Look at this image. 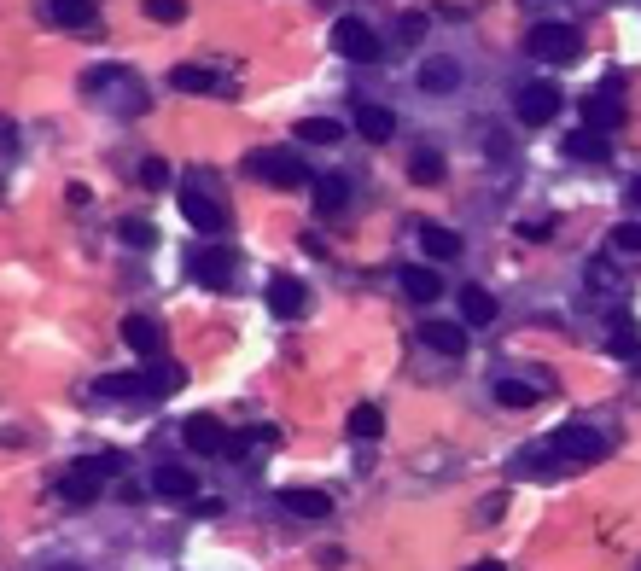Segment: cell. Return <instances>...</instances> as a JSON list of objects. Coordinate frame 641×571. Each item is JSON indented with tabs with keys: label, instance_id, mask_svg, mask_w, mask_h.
<instances>
[{
	"label": "cell",
	"instance_id": "cell-1",
	"mask_svg": "<svg viewBox=\"0 0 641 571\" xmlns=\"http://www.w3.org/2000/svg\"><path fill=\"white\" fill-rule=\"evenodd\" d=\"M117 467H123V455H111V449H105V455H94V461H76V467L59 478V502H94V496H100V484Z\"/></svg>",
	"mask_w": 641,
	"mask_h": 571
},
{
	"label": "cell",
	"instance_id": "cell-2",
	"mask_svg": "<svg viewBox=\"0 0 641 571\" xmlns=\"http://www.w3.org/2000/svg\"><path fill=\"white\" fill-rule=\"evenodd\" d=\"M251 175H263L269 187H309V169L292 146H263V152H251Z\"/></svg>",
	"mask_w": 641,
	"mask_h": 571
},
{
	"label": "cell",
	"instance_id": "cell-3",
	"mask_svg": "<svg viewBox=\"0 0 641 571\" xmlns=\"http://www.w3.org/2000/svg\"><path fill=\"white\" fill-rule=\"evenodd\" d=\"M554 455H560L566 467H589V461L607 455V437L595 432V426H583V420H572V426L554 432Z\"/></svg>",
	"mask_w": 641,
	"mask_h": 571
},
{
	"label": "cell",
	"instance_id": "cell-4",
	"mask_svg": "<svg viewBox=\"0 0 641 571\" xmlns=\"http://www.w3.org/2000/svg\"><path fill=\"white\" fill-rule=\"evenodd\" d=\"M333 53L338 59H356V65H373V59H379V35H373L362 18H338L333 24Z\"/></svg>",
	"mask_w": 641,
	"mask_h": 571
},
{
	"label": "cell",
	"instance_id": "cell-5",
	"mask_svg": "<svg viewBox=\"0 0 641 571\" xmlns=\"http://www.w3.org/2000/svg\"><path fill=\"white\" fill-rule=\"evenodd\" d=\"M531 53L548 59V65H572L577 53H583V41H577L572 24H537L531 30Z\"/></svg>",
	"mask_w": 641,
	"mask_h": 571
},
{
	"label": "cell",
	"instance_id": "cell-6",
	"mask_svg": "<svg viewBox=\"0 0 641 571\" xmlns=\"http://www.w3.org/2000/svg\"><path fill=\"white\" fill-rule=\"evenodd\" d=\"M181 437H187V449H193V455H234V432H228L216 414H193Z\"/></svg>",
	"mask_w": 641,
	"mask_h": 571
},
{
	"label": "cell",
	"instance_id": "cell-7",
	"mask_svg": "<svg viewBox=\"0 0 641 571\" xmlns=\"http://www.w3.org/2000/svg\"><path fill=\"white\" fill-rule=\"evenodd\" d=\"M554 111H560V88L554 82H525L519 88V123L542 129V123H554Z\"/></svg>",
	"mask_w": 641,
	"mask_h": 571
},
{
	"label": "cell",
	"instance_id": "cell-8",
	"mask_svg": "<svg viewBox=\"0 0 641 571\" xmlns=\"http://www.w3.org/2000/svg\"><path fill=\"white\" fill-rule=\"evenodd\" d=\"M356 135H362V140H373V146L397 140V117H391V105H373V100H362V105H356Z\"/></svg>",
	"mask_w": 641,
	"mask_h": 571
},
{
	"label": "cell",
	"instance_id": "cell-9",
	"mask_svg": "<svg viewBox=\"0 0 641 571\" xmlns=\"http://www.w3.org/2000/svg\"><path fill=\"white\" fill-rule=\"evenodd\" d=\"M280 507L298 513V519H327V513H333V496H327V490H309V484H292V490H280Z\"/></svg>",
	"mask_w": 641,
	"mask_h": 571
},
{
	"label": "cell",
	"instance_id": "cell-10",
	"mask_svg": "<svg viewBox=\"0 0 641 571\" xmlns=\"http://www.w3.org/2000/svg\"><path fill=\"white\" fill-rule=\"evenodd\" d=\"M152 496H164V502H193V496H199V478L187 467H158L152 472Z\"/></svg>",
	"mask_w": 641,
	"mask_h": 571
},
{
	"label": "cell",
	"instance_id": "cell-11",
	"mask_svg": "<svg viewBox=\"0 0 641 571\" xmlns=\"http://www.w3.org/2000/svg\"><path fill=\"white\" fill-rule=\"evenodd\" d=\"M181 216H187L199 234H216V228H222V204L210 199V193H199V187H187V193H181Z\"/></svg>",
	"mask_w": 641,
	"mask_h": 571
},
{
	"label": "cell",
	"instance_id": "cell-12",
	"mask_svg": "<svg viewBox=\"0 0 641 571\" xmlns=\"http://www.w3.org/2000/svg\"><path fill=\"white\" fill-rule=\"evenodd\" d=\"M583 123L601 129V135L624 129V100H618V94H589V100H583Z\"/></svg>",
	"mask_w": 641,
	"mask_h": 571
},
{
	"label": "cell",
	"instance_id": "cell-13",
	"mask_svg": "<svg viewBox=\"0 0 641 571\" xmlns=\"http://www.w3.org/2000/svg\"><path fill=\"white\" fill-rule=\"evenodd\" d=\"M47 18H53L59 30H94V24H100L94 0H47Z\"/></svg>",
	"mask_w": 641,
	"mask_h": 571
},
{
	"label": "cell",
	"instance_id": "cell-14",
	"mask_svg": "<svg viewBox=\"0 0 641 571\" xmlns=\"http://www.w3.org/2000/svg\"><path fill=\"white\" fill-rule=\"evenodd\" d=\"M123 344H129L135 356H158V350H164L158 321H152V315H123Z\"/></svg>",
	"mask_w": 641,
	"mask_h": 571
},
{
	"label": "cell",
	"instance_id": "cell-15",
	"mask_svg": "<svg viewBox=\"0 0 641 571\" xmlns=\"http://www.w3.org/2000/svg\"><path fill=\"white\" fill-rule=\"evenodd\" d=\"M187 385V373L175 368V362H152V368L140 373V397H175Z\"/></svg>",
	"mask_w": 641,
	"mask_h": 571
},
{
	"label": "cell",
	"instance_id": "cell-16",
	"mask_svg": "<svg viewBox=\"0 0 641 571\" xmlns=\"http://www.w3.org/2000/svg\"><path fill=\"white\" fill-rule=\"evenodd\" d=\"M566 152H572L577 164H607V158H612L607 135H601V129H589V123H583L577 135H566Z\"/></svg>",
	"mask_w": 641,
	"mask_h": 571
},
{
	"label": "cell",
	"instance_id": "cell-17",
	"mask_svg": "<svg viewBox=\"0 0 641 571\" xmlns=\"http://www.w3.org/2000/svg\"><path fill=\"white\" fill-rule=\"evenodd\" d=\"M269 309L280 315V321H298V315L309 309V292L298 286V280H274V286H269Z\"/></svg>",
	"mask_w": 641,
	"mask_h": 571
},
{
	"label": "cell",
	"instance_id": "cell-18",
	"mask_svg": "<svg viewBox=\"0 0 641 571\" xmlns=\"http://www.w3.org/2000/svg\"><path fill=\"white\" fill-rule=\"evenodd\" d=\"M420 245H426L432 263H455V257H461V234H455V228H438V222L420 228Z\"/></svg>",
	"mask_w": 641,
	"mask_h": 571
},
{
	"label": "cell",
	"instance_id": "cell-19",
	"mask_svg": "<svg viewBox=\"0 0 641 571\" xmlns=\"http://www.w3.org/2000/svg\"><path fill=\"white\" fill-rule=\"evenodd\" d=\"M461 321H467V327H490V321H496V298H490V292H484V286H461Z\"/></svg>",
	"mask_w": 641,
	"mask_h": 571
},
{
	"label": "cell",
	"instance_id": "cell-20",
	"mask_svg": "<svg viewBox=\"0 0 641 571\" xmlns=\"http://www.w3.org/2000/svg\"><path fill=\"white\" fill-rule=\"evenodd\" d=\"M420 338H426V350H438V356H461V350H467V333L449 327V321H426Z\"/></svg>",
	"mask_w": 641,
	"mask_h": 571
},
{
	"label": "cell",
	"instance_id": "cell-21",
	"mask_svg": "<svg viewBox=\"0 0 641 571\" xmlns=\"http://www.w3.org/2000/svg\"><path fill=\"white\" fill-rule=\"evenodd\" d=\"M169 88H181V94H216L222 82H216V70H204V65H175L169 70Z\"/></svg>",
	"mask_w": 641,
	"mask_h": 571
},
{
	"label": "cell",
	"instance_id": "cell-22",
	"mask_svg": "<svg viewBox=\"0 0 641 571\" xmlns=\"http://www.w3.org/2000/svg\"><path fill=\"white\" fill-rule=\"evenodd\" d=\"M397 286H403V298H414V303H432L443 292L438 269H420V263H414V269H403V280H397Z\"/></svg>",
	"mask_w": 641,
	"mask_h": 571
},
{
	"label": "cell",
	"instance_id": "cell-23",
	"mask_svg": "<svg viewBox=\"0 0 641 571\" xmlns=\"http://www.w3.org/2000/svg\"><path fill=\"white\" fill-rule=\"evenodd\" d=\"M193 274H199L204 286H228V274H234V251H199V257H193Z\"/></svg>",
	"mask_w": 641,
	"mask_h": 571
},
{
	"label": "cell",
	"instance_id": "cell-24",
	"mask_svg": "<svg viewBox=\"0 0 641 571\" xmlns=\"http://www.w3.org/2000/svg\"><path fill=\"white\" fill-rule=\"evenodd\" d=\"M298 140H304V146H338V140H344V123H333V117H304V123H298Z\"/></svg>",
	"mask_w": 641,
	"mask_h": 571
},
{
	"label": "cell",
	"instance_id": "cell-25",
	"mask_svg": "<svg viewBox=\"0 0 641 571\" xmlns=\"http://www.w3.org/2000/svg\"><path fill=\"white\" fill-rule=\"evenodd\" d=\"M350 437H362V443L385 437V414H379V403H356V408H350Z\"/></svg>",
	"mask_w": 641,
	"mask_h": 571
},
{
	"label": "cell",
	"instance_id": "cell-26",
	"mask_svg": "<svg viewBox=\"0 0 641 571\" xmlns=\"http://www.w3.org/2000/svg\"><path fill=\"white\" fill-rule=\"evenodd\" d=\"M554 467H566V461L554 455V443H548V449H519V461H513V472H525V478H548Z\"/></svg>",
	"mask_w": 641,
	"mask_h": 571
},
{
	"label": "cell",
	"instance_id": "cell-27",
	"mask_svg": "<svg viewBox=\"0 0 641 571\" xmlns=\"http://www.w3.org/2000/svg\"><path fill=\"white\" fill-rule=\"evenodd\" d=\"M542 397V385H525V379H496V403L502 408H531Z\"/></svg>",
	"mask_w": 641,
	"mask_h": 571
},
{
	"label": "cell",
	"instance_id": "cell-28",
	"mask_svg": "<svg viewBox=\"0 0 641 571\" xmlns=\"http://www.w3.org/2000/svg\"><path fill=\"white\" fill-rule=\"evenodd\" d=\"M408 175H414L420 187H438V181H443V158L432 152V146H420V152L408 158Z\"/></svg>",
	"mask_w": 641,
	"mask_h": 571
},
{
	"label": "cell",
	"instance_id": "cell-29",
	"mask_svg": "<svg viewBox=\"0 0 641 571\" xmlns=\"http://www.w3.org/2000/svg\"><path fill=\"white\" fill-rule=\"evenodd\" d=\"M455 82H461V70H455V65H443V59L420 65V88H426V94H449Z\"/></svg>",
	"mask_w": 641,
	"mask_h": 571
},
{
	"label": "cell",
	"instance_id": "cell-30",
	"mask_svg": "<svg viewBox=\"0 0 641 571\" xmlns=\"http://www.w3.org/2000/svg\"><path fill=\"white\" fill-rule=\"evenodd\" d=\"M612 356H618V362L641 356V333H636V321H618V327H612Z\"/></svg>",
	"mask_w": 641,
	"mask_h": 571
},
{
	"label": "cell",
	"instance_id": "cell-31",
	"mask_svg": "<svg viewBox=\"0 0 641 571\" xmlns=\"http://www.w3.org/2000/svg\"><path fill=\"white\" fill-rule=\"evenodd\" d=\"M315 204H321L327 216H338V210H344V181H338V175H321V181H315Z\"/></svg>",
	"mask_w": 641,
	"mask_h": 571
},
{
	"label": "cell",
	"instance_id": "cell-32",
	"mask_svg": "<svg viewBox=\"0 0 641 571\" xmlns=\"http://www.w3.org/2000/svg\"><path fill=\"white\" fill-rule=\"evenodd\" d=\"M94 391L100 397H140V373H105Z\"/></svg>",
	"mask_w": 641,
	"mask_h": 571
},
{
	"label": "cell",
	"instance_id": "cell-33",
	"mask_svg": "<svg viewBox=\"0 0 641 571\" xmlns=\"http://www.w3.org/2000/svg\"><path fill=\"white\" fill-rule=\"evenodd\" d=\"M146 18H152V24H181V18H187V0H146Z\"/></svg>",
	"mask_w": 641,
	"mask_h": 571
},
{
	"label": "cell",
	"instance_id": "cell-34",
	"mask_svg": "<svg viewBox=\"0 0 641 571\" xmlns=\"http://www.w3.org/2000/svg\"><path fill=\"white\" fill-rule=\"evenodd\" d=\"M117 234L129 239V245H140V251H146V245H158V228H152V222H146V216H129V222H123V228H117Z\"/></svg>",
	"mask_w": 641,
	"mask_h": 571
},
{
	"label": "cell",
	"instance_id": "cell-35",
	"mask_svg": "<svg viewBox=\"0 0 641 571\" xmlns=\"http://www.w3.org/2000/svg\"><path fill=\"white\" fill-rule=\"evenodd\" d=\"M140 181H146V187H169V164L164 158H146V164H140Z\"/></svg>",
	"mask_w": 641,
	"mask_h": 571
},
{
	"label": "cell",
	"instance_id": "cell-36",
	"mask_svg": "<svg viewBox=\"0 0 641 571\" xmlns=\"http://www.w3.org/2000/svg\"><path fill=\"white\" fill-rule=\"evenodd\" d=\"M612 245H618V251H641V222H624V228H612Z\"/></svg>",
	"mask_w": 641,
	"mask_h": 571
},
{
	"label": "cell",
	"instance_id": "cell-37",
	"mask_svg": "<svg viewBox=\"0 0 641 571\" xmlns=\"http://www.w3.org/2000/svg\"><path fill=\"white\" fill-rule=\"evenodd\" d=\"M397 35H403L408 47H414V41H420V35H426V18H420V12H408L403 24H397Z\"/></svg>",
	"mask_w": 641,
	"mask_h": 571
},
{
	"label": "cell",
	"instance_id": "cell-38",
	"mask_svg": "<svg viewBox=\"0 0 641 571\" xmlns=\"http://www.w3.org/2000/svg\"><path fill=\"white\" fill-rule=\"evenodd\" d=\"M193 513H199V519H222V496H216V502H210V496H193Z\"/></svg>",
	"mask_w": 641,
	"mask_h": 571
},
{
	"label": "cell",
	"instance_id": "cell-39",
	"mask_svg": "<svg viewBox=\"0 0 641 571\" xmlns=\"http://www.w3.org/2000/svg\"><path fill=\"white\" fill-rule=\"evenodd\" d=\"M624 199H630V204H636V210H641V175H636V181H630V193H624Z\"/></svg>",
	"mask_w": 641,
	"mask_h": 571
},
{
	"label": "cell",
	"instance_id": "cell-40",
	"mask_svg": "<svg viewBox=\"0 0 641 571\" xmlns=\"http://www.w3.org/2000/svg\"><path fill=\"white\" fill-rule=\"evenodd\" d=\"M473 571H507V566H496V560H484V566H473Z\"/></svg>",
	"mask_w": 641,
	"mask_h": 571
}]
</instances>
